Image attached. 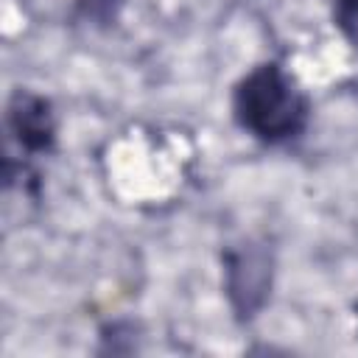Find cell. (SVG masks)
I'll list each match as a JSON object with an SVG mask.
<instances>
[{"instance_id":"cell-3","label":"cell","mask_w":358,"mask_h":358,"mask_svg":"<svg viewBox=\"0 0 358 358\" xmlns=\"http://www.w3.org/2000/svg\"><path fill=\"white\" fill-rule=\"evenodd\" d=\"M8 131L28 154H48L56 143V117L48 98L17 90L8 101Z\"/></svg>"},{"instance_id":"cell-4","label":"cell","mask_w":358,"mask_h":358,"mask_svg":"<svg viewBox=\"0 0 358 358\" xmlns=\"http://www.w3.org/2000/svg\"><path fill=\"white\" fill-rule=\"evenodd\" d=\"M126 0H76L73 17L90 28H109L117 22Z\"/></svg>"},{"instance_id":"cell-2","label":"cell","mask_w":358,"mask_h":358,"mask_svg":"<svg viewBox=\"0 0 358 358\" xmlns=\"http://www.w3.org/2000/svg\"><path fill=\"white\" fill-rule=\"evenodd\" d=\"M227 296L238 319H252L268 299L271 288V255L263 246L243 243L224 257Z\"/></svg>"},{"instance_id":"cell-5","label":"cell","mask_w":358,"mask_h":358,"mask_svg":"<svg viewBox=\"0 0 358 358\" xmlns=\"http://www.w3.org/2000/svg\"><path fill=\"white\" fill-rule=\"evenodd\" d=\"M333 22L358 50V0H333Z\"/></svg>"},{"instance_id":"cell-1","label":"cell","mask_w":358,"mask_h":358,"mask_svg":"<svg viewBox=\"0 0 358 358\" xmlns=\"http://www.w3.org/2000/svg\"><path fill=\"white\" fill-rule=\"evenodd\" d=\"M232 115L260 143L280 145L308 129L310 101L282 64L263 62L235 84Z\"/></svg>"}]
</instances>
